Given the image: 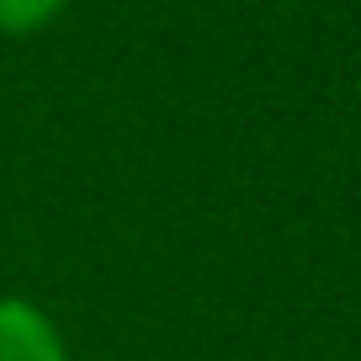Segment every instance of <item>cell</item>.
Masks as SVG:
<instances>
[{"label": "cell", "instance_id": "6da1fadb", "mask_svg": "<svg viewBox=\"0 0 361 361\" xmlns=\"http://www.w3.org/2000/svg\"><path fill=\"white\" fill-rule=\"evenodd\" d=\"M0 361H69L59 324L32 298L0 293Z\"/></svg>", "mask_w": 361, "mask_h": 361}, {"label": "cell", "instance_id": "7a4b0ae2", "mask_svg": "<svg viewBox=\"0 0 361 361\" xmlns=\"http://www.w3.org/2000/svg\"><path fill=\"white\" fill-rule=\"evenodd\" d=\"M69 11V0H0V32L6 37H32L54 27Z\"/></svg>", "mask_w": 361, "mask_h": 361}]
</instances>
